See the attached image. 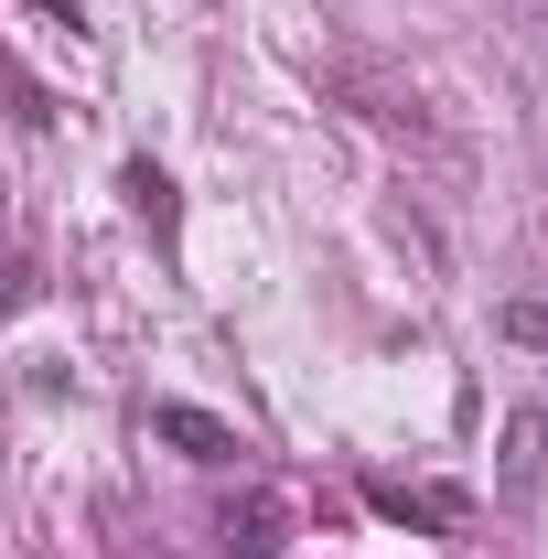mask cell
I'll return each instance as SVG.
<instances>
[{
    "instance_id": "6da1fadb",
    "label": "cell",
    "mask_w": 548,
    "mask_h": 559,
    "mask_svg": "<svg viewBox=\"0 0 548 559\" xmlns=\"http://www.w3.org/2000/svg\"><path fill=\"white\" fill-rule=\"evenodd\" d=\"M495 495L505 506H548V409H516L495 430Z\"/></svg>"
},
{
    "instance_id": "7a4b0ae2",
    "label": "cell",
    "mask_w": 548,
    "mask_h": 559,
    "mask_svg": "<svg viewBox=\"0 0 548 559\" xmlns=\"http://www.w3.org/2000/svg\"><path fill=\"white\" fill-rule=\"evenodd\" d=\"M290 549V495H237L226 506V559H279Z\"/></svg>"
},
{
    "instance_id": "3957f363",
    "label": "cell",
    "mask_w": 548,
    "mask_h": 559,
    "mask_svg": "<svg viewBox=\"0 0 548 559\" xmlns=\"http://www.w3.org/2000/svg\"><path fill=\"white\" fill-rule=\"evenodd\" d=\"M151 430H162L183 463H237V430H226L215 409H183V399H162V409H151Z\"/></svg>"
},
{
    "instance_id": "277c9868",
    "label": "cell",
    "mask_w": 548,
    "mask_h": 559,
    "mask_svg": "<svg viewBox=\"0 0 548 559\" xmlns=\"http://www.w3.org/2000/svg\"><path fill=\"white\" fill-rule=\"evenodd\" d=\"M377 516H409V527H463L474 516V495H452V485H398V474H377Z\"/></svg>"
},
{
    "instance_id": "5b68a950",
    "label": "cell",
    "mask_w": 548,
    "mask_h": 559,
    "mask_svg": "<svg viewBox=\"0 0 548 559\" xmlns=\"http://www.w3.org/2000/svg\"><path fill=\"white\" fill-rule=\"evenodd\" d=\"M119 194H130V215L162 237V248L183 237V194H172V173H162V162H130V173H119Z\"/></svg>"
},
{
    "instance_id": "8992f818",
    "label": "cell",
    "mask_w": 548,
    "mask_h": 559,
    "mask_svg": "<svg viewBox=\"0 0 548 559\" xmlns=\"http://www.w3.org/2000/svg\"><path fill=\"white\" fill-rule=\"evenodd\" d=\"M0 97H11V119H22V130H44V119H55V108H44V86H33L22 66H0Z\"/></svg>"
},
{
    "instance_id": "52a82bcc",
    "label": "cell",
    "mask_w": 548,
    "mask_h": 559,
    "mask_svg": "<svg viewBox=\"0 0 548 559\" xmlns=\"http://www.w3.org/2000/svg\"><path fill=\"white\" fill-rule=\"evenodd\" d=\"M33 11H44V22H55V33H75V0H33Z\"/></svg>"
},
{
    "instance_id": "ba28073f",
    "label": "cell",
    "mask_w": 548,
    "mask_h": 559,
    "mask_svg": "<svg viewBox=\"0 0 548 559\" xmlns=\"http://www.w3.org/2000/svg\"><path fill=\"white\" fill-rule=\"evenodd\" d=\"M0 237H11V183H0Z\"/></svg>"
}]
</instances>
